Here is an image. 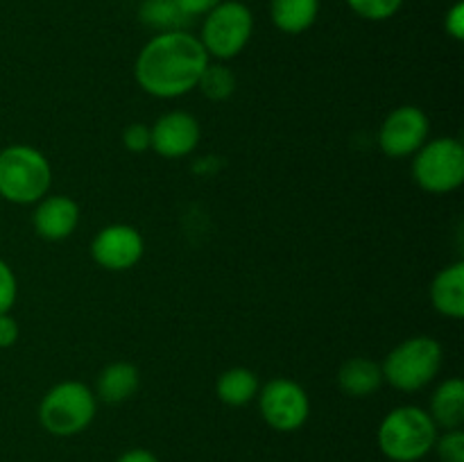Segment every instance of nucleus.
I'll list each match as a JSON object with an SVG mask.
<instances>
[{
    "mask_svg": "<svg viewBox=\"0 0 464 462\" xmlns=\"http://www.w3.org/2000/svg\"><path fill=\"white\" fill-rule=\"evenodd\" d=\"M344 3L358 18L372 23L388 21L403 7V0H344Z\"/></svg>",
    "mask_w": 464,
    "mask_h": 462,
    "instance_id": "412c9836",
    "label": "nucleus"
},
{
    "mask_svg": "<svg viewBox=\"0 0 464 462\" xmlns=\"http://www.w3.org/2000/svg\"><path fill=\"white\" fill-rule=\"evenodd\" d=\"M442 344L430 335H412L401 340L381 362L383 383L399 392H417L438 379L442 370Z\"/></svg>",
    "mask_w": 464,
    "mask_h": 462,
    "instance_id": "20e7f679",
    "label": "nucleus"
},
{
    "mask_svg": "<svg viewBox=\"0 0 464 462\" xmlns=\"http://www.w3.org/2000/svg\"><path fill=\"white\" fill-rule=\"evenodd\" d=\"M430 120L424 109L401 104L385 116L379 130V148L390 159H408L429 140Z\"/></svg>",
    "mask_w": 464,
    "mask_h": 462,
    "instance_id": "1a4fd4ad",
    "label": "nucleus"
},
{
    "mask_svg": "<svg viewBox=\"0 0 464 462\" xmlns=\"http://www.w3.org/2000/svg\"><path fill=\"white\" fill-rule=\"evenodd\" d=\"M429 415L440 430L462 428L464 424V383L462 379L442 380L430 397Z\"/></svg>",
    "mask_w": 464,
    "mask_h": 462,
    "instance_id": "2eb2a0df",
    "label": "nucleus"
},
{
    "mask_svg": "<svg viewBox=\"0 0 464 462\" xmlns=\"http://www.w3.org/2000/svg\"><path fill=\"white\" fill-rule=\"evenodd\" d=\"M116 462H161L152 451L148 448H130V451L122 453Z\"/></svg>",
    "mask_w": 464,
    "mask_h": 462,
    "instance_id": "cd10ccee",
    "label": "nucleus"
},
{
    "mask_svg": "<svg viewBox=\"0 0 464 462\" xmlns=\"http://www.w3.org/2000/svg\"><path fill=\"white\" fill-rule=\"evenodd\" d=\"M430 303L435 311L451 320L464 315V263H449L430 284Z\"/></svg>",
    "mask_w": 464,
    "mask_h": 462,
    "instance_id": "ddd939ff",
    "label": "nucleus"
},
{
    "mask_svg": "<svg viewBox=\"0 0 464 462\" xmlns=\"http://www.w3.org/2000/svg\"><path fill=\"white\" fill-rule=\"evenodd\" d=\"M412 177L430 195H449L464 184V148L453 136L426 140L412 154Z\"/></svg>",
    "mask_w": 464,
    "mask_h": 462,
    "instance_id": "0eeeda50",
    "label": "nucleus"
},
{
    "mask_svg": "<svg viewBox=\"0 0 464 462\" xmlns=\"http://www.w3.org/2000/svg\"><path fill=\"white\" fill-rule=\"evenodd\" d=\"M53 166L41 149L32 145H9L0 149V197L27 207L50 193Z\"/></svg>",
    "mask_w": 464,
    "mask_h": 462,
    "instance_id": "7ed1b4c3",
    "label": "nucleus"
},
{
    "mask_svg": "<svg viewBox=\"0 0 464 462\" xmlns=\"http://www.w3.org/2000/svg\"><path fill=\"white\" fill-rule=\"evenodd\" d=\"M254 34V14L240 0H222L220 5L204 14L199 43L207 50L208 59L229 62L236 59Z\"/></svg>",
    "mask_w": 464,
    "mask_h": 462,
    "instance_id": "423d86ee",
    "label": "nucleus"
},
{
    "mask_svg": "<svg viewBox=\"0 0 464 462\" xmlns=\"http://www.w3.org/2000/svg\"><path fill=\"white\" fill-rule=\"evenodd\" d=\"M220 3L222 0H177V5L181 7V12H184L188 18L204 16V14L211 12V9Z\"/></svg>",
    "mask_w": 464,
    "mask_h": 462,
    "instance_id": "bb28decb",
    "label": "nucleus"
},
{
    "mask_svg": "<svg viewBox=\"0 0 464 462\" xmlns=\"http://www.w3.org/2000/svg\"><path fill=\"white\" fill-rule=\"evenodd\" d=\"M145 254V240L136 226L116 222L107 225L91 240V258L109 272H125L139 265Z\"/></svg>",
    "mask_w": 464,
    "mask_h": 462,
    "instance_id": "9d476101",
    "label": "nucleus"
},
{
    "mask_svg": "<svg viewBox=\"0 0 464 462\" xmlns=\"http://www.w3.org/2000/svg\"><path fill=\"white\" fill-rule=\"evenodd\" d=\"M122 145L130 152L140 154L145 149H150V125H143V122H131L122 130Z\"/></svg>",
    "mask_w": 464,
    "mask_h": 462,
    "instance_id": "b1692460",
    "label": "nucleus"
},
{
    "mask_svg": "<svg viewBox=\"0 0 464 462\" xmlns=\"http://www.w3.org/2000/svg\"><path fill=\"white\" fill-rule=\"evenodd\" d=\"M80 204L68 195H45L39 199L32 213V226L36 234L44 240L57 243V240H66L75 234L77 225H80Z\"/></svg>",
    "mask_w": 464,
    "mask_h": 462,
    "instance_id": "f8f14e48",
    "label": "nucleus"
},
{
    "mask_svg": "<svg viewBox=\"0 0 464 462\" xmlns=\"http://www.w3.org/2000/svg\"><path fill=\"white\" fill-rule=\"evenodd\" d=\"M320 16V0H270V21L290 36L311 30Z\"/></svg>",
    "mask_w": 464,
    "mask_h": 462,
    "instance_id": "f3484780",
    "label": "nucleus"
},
{
    "mask_svg": "<svg viewBox=\"0 0 464 462\" xmlns=\"http://www.w3.org/2000/svg\"><path fill=\"white\" fill-rule=\"evenodd\" d=\"M208 62L204 45L190 32H157L136 54L134 80L152 98L175 100L198 89Z\"/></svg>",
    "mask_w": 464,
    "mask_h": 462,
    "instance_id": "f257e3e1",
    "label": "nucleus"
},
{
    "mask_svg": "<svg viewBox=\"0 0 464 462\" xmlns=\"http://www.w3.org/2000/svg\"><path fill=\"white\" fill-rule=\"evenodd\" d=\"M18 335H21L18 322L14 320L9 313H3V315H0V349L14 347L18 340Z\"/></svg>",
    "mask_w": 464,
    "mask_h": 462,
    "instance_id": "a878e982",
    "label": "nucleus"
},
{
    "mask_svg": "<svg viewBox=\"0 0 464 462\" xmlns=\"http://www.w3.org/2000/svg\"><path fill=\"white\" fill-rule=\"evenodd\" d=\"M338 388L352 399H365L383 385V371L379 362L370 358H349L338 370Z\"/></svg>",
    "mask_w": 464,
    "mask_h": 462,
    "instance_id": "dca6fc26",
    "label": "nucleus"
},
{
    "mask_svg": "<svg viewBox=\"0 0 464 462\" xmlns=\"http://www.w3.org/2000/svg\"><path fill=\"white\" fill-rule=\"evenodd\" d=\"M236 86H238L236 72L222 62H208L198 80L199 93L207 100H211V102H225V100H229L236 93Z\"/></svg>",
    "mask_w": 464,
    "mask_h": 462,
    "instance_id": "aec40b11",
    "label": "nucleus"
},
{
    "mask_svg": "<svg viewBox=\"0 0 464 462\" xmlns=\"http://www.w3.org/2000/svg\"><path fill=\"white\" fill-rule=\"evenodd\" d=\"M261 390L258 376L247 367H229L216 380V394L225 406L240 408L254 401Z\"/></svg>",
    "mask_w": 464,
    "mask_h": 462,
    "instance_id": "a211bd4d",
    "label": "nucleus"
},
{
    "mask_svg": "<svg viewBox=\"0 0 464 462\" xmlns=\"http://www.w3.org/2000/svg\"><path fill=\"white\" fill-rule=\"evenodd\" d=\"M444 30L447 34L451 36L453 41H462L464 39V3L458 0L449 7L447 16H444Z\"/></svg>",
    "mask_w": 464,
    "mask_h": 462,
    "instance_id": "393cba45",
    "label": "nucleus"
},
{
    "mask_svg": "<svg viewBox=\"0 0 464 462\" xmlns=\"http://www.w3.org/2000/svg\"><path fill=\"white\" fill-rule=\"evenodd\" d=\"M202 130L193 113L168 111L150 127V149L163 159H184L198 149Z\"/></svg>",
    "mask_w": 464,
    "mask_h": 462,
    "instance_id": "9b49d317",
    "label": "nucleus"
},
{
    "mask_svg": "<svg viewBox=\"0 0 464 462\" xmlns=\"http://www.w3.org/2000/svg\"><path fill=\"white\" fill-rule=\"evenodd\" d=\"M139 18L154 32L186 30V23L190 21L181 12L177 0H143L139 7Z\"/></svg>",
    "mask_w": 464,
    "mask_h": 462,
    "instance_id": "6ab92c4d",
    "label": "nucleus"
},
{
    "mask_svg": "<svg viewBox=\"0 0 464 462\" xmlns=\"http://www.w3.org/2000/svg\"><path fill=\"white\" fill-rule=\"evenodd\" d=\"M98 397L82 380H62L39 401V424L54 438H72L93 424Z\"/></svg>",
    "mask_w": 464,
    "mask_h": 462,
    "instance_id": "39448f33",
    "label": "nucleus"
},
{
    "mask_svg": "<svg viewBox=\"0 0 464 462\" xmlns=\"http://www.w3.org/2000/svg\"><path fill=\"white\" fill-rule=\"evenodd\" d=\"M16 297H18L16 274H14L12 265L0 258V315L12 311L14 303H16Z\"/></svg>",
    "mask_w": 464,
    "mask_h": 462,
    "instance_id": "5701e85b",
    "label": "nucleus"
},
{
    "mask_svg": "<svg viewBox=\"0 0 464 462\" xmlns=\"http://www.w3.org/2000/svg\"><path fill=\"white\" fill-rule=\"evenodd\" d=\"M440 428L426 408L399 406L381 419L376 442L392 462H420L433 451Z\"/></svg>",
    "mask_w": 464,
    "mask_h": 462,
    "instance_id": "f03ea898",
    "label": "nucleus"
},
{
    "mask_svg": "<svg viewBox=\"0 0 464 462\" xmlns=\"http://www.w3.org/2000/svg\"><path fill=\"white\" fill-rule=\"evenodd\" d=\"M140 385L139 367L127 361L109 362L95 379V397L104 403H122L136 394Z\"/></svg>",
    "mask_w": 464,
    "mask_h": 462,
    "instance_id": "4468645a",
    "label": "nucleus"
},
{
    "mask_svg": "<svg viewBox=\"0 0 464 462\" xmlns=\"http://www.w3.org/2000/svg\"><path fill=\"white\" fill-rule=\"evenodd\" d=\"M256 401L263 421L279 433H295L311 417V399L306 390L285 376H276L261 385Z\"/></svg>",
    "mask_w": 464,
    "mask_h": 462,
    "instance_id": "6e6552de",
    "label": "nucleus"
},
{
    "mask_svg": "<svg viewBox=\"0 0 464 462\" xmlns=\"http://www.w3.org/2000/svg\"><path fill=\"white\" fill-rule=\"evenodd\" d=\"M433 451L438 453L440 462H464L462 428H453V430H444V433H438Z\"/></svg>",
    "mask_w": 464,
    "mask_h": 462,
    "instance_id": "4be33fe9",
    "label": "nucleus"
}]
</instances>
